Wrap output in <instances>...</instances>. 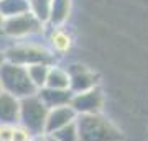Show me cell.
<instances>
[{"instance_id":"obj_1","label":"cell","mask_w":148,"mask_h":141,"mask_svg":"<svg viewBox=\"0 0 148 141\" xmlns=\"http://www.w3.org/2000/svg\"><path fill=\"white\" fill-rule=\"evenodd\" d=\"M76 126L79 141H123L120 128L102 113L77 115Z\"/></svg>"},{"instance_id":"obj_2","label":"cell","mask_w":148,"mask_h":141,"mask_svg":"<svg viewBox=\"0 0 148 141\" xmlns=\"http://www.w3.org/2000/svg\"><path fill=\"white\" fill-rule=\"evenodd\" d=\"M0 85L2 92H7L16 99H25L38 92L28 77L27 67L7 61L0 66Z\"/></svg>"},{"instance_id":"obj_3","label":"cell","mask_w":148,"mask_h":141,"mask_svg":"<svg viewBox=\"0 0 148 141\" xmlns=\"http://www.w3.org/2000/svg\"><path fill=\"white\" fill-rule=\"evenodd\" d=\"M5 61L18 66H32V64H54V52L40 43H21L3 51Z\"/></svg>"},{"instance_id":"obj_4","label":"cell","mask_w":148,"mask_h":141,"mask_svg":"<svg viewBox=\"0 0 148 141\" xmlns=\"http://www.w3.org/2000/svg\"><path fill=\"white\" fill-rule=\"evenodd\" d=\"M48 108L45 107L36 94L20 99V115H18V125L25 126L33 136L45 135V125H46Z\"/></svg>"},{"instance_id":"obj_5","label":"cell","mask_w":148,"mask_h":141,"mask_svg":"<svg viewBox=\"0 0 148 141\" xmlns=\"http://www.w3.org/2000/svg\"><path fill=\"white\" fill-rule=\"evenodd\" d=\"M41 31H43V25L30 12L5 18L3 23H2V30H0V33H3L5 36L10 38H27L38 35Z\"/></svg>"},{"instance_id":"obj_6","label":"cell","mask_w":148,"mask_h":141,"mask_svg":"<svg viewBox=\"0 0 148 141\" xmlns=\"http://www.w3.org/2000/svg\"><path fill=\"white\" fill-rule=\"evenodd\" d=\"M106 105V95L101 90V87L74 94L71 100V107L77 115H92V113H102Z\"/></svg>"},{"instance_id":"obj_7","label":"cell","mask_w":148,"mask_h":141,"mask_svg":"<svg viewBox=\"0 0 148 141\" xmlns=\"http://www.w3.org/2000/svg\"><path fill=\"white\" fill-rule=\"evenodd\" d=\"M68 72L69 90L73 94H81V92H87L94 87H99V76L86 66L73 64L71 67H68Z\"/></svg>"},{"instance_id":"obj_8","label":"cell","mask_w":148,"mask_h":141,"mask_svg":"<svg viewBox=\"0 0 148 141\" xmlns=\"http://www.w3.org/2000/svg\"><path fill=\"white\" fill-rule=\"evenodd\" d=\"M77 118V113L74 112L71 105H64V107H58V108L48 110L46 115V125H45V135H51L54 131H58L59 128L74 123Z\"/></svg>"},{"instance_id":"obj_9","label":"cell","mask_w":148,"mask_h":141,"mask_svg":"<svg viewBox=\"0 0 148 141\" xmlns=\"http://www.w3.org/2000/svg\"><path fill=\"white\" fill-rule=\"evenodd\" d=\"M20 115V99L0 92V125H16Z\"/></svg>"},{"instance_id":"obj_10","label":"cell","mask_w":148,"mask_h":141,"mask_svg":"<svg viewBox=\"0 0 148 141\" xmlns=\"http://www.w3.org/2000/svg\"><path fill=\"white\" fill-rule=\"evenodd\" d=\"M36 95L40 97L45 107L48 110L51 108H58V107H64V105H71L73 100V92L71 90H59V89H48L43 87L36 92Z\"/></svg>"},{"instance_id":"obj_11","label":"cell","mask_w":148,"mask_h":141,"mask_svg":"<svg viewBox=\"0 0 148 141\" xmlns=\"http://www.w3.org/2000/svg\"><path fill=\"white\" fill-rule=\"evenodd\" d=\"M71 10H73V0H51L48 25H51L53 28H61L69 20Z\"/></svg>"},{"instance_id":"obj_12","label":"cell","mask_w":148,"mask_h":141,"mask_svg":"<svg viewBox=\"0 0 148 141\" xmlns=\"http://www.w3.org/2000/svg\"><path fill=\"white\" fill-rule=\"evenodd\" d=\"M73 36L63 28H53L49 33V46L51 51L58 54H66L73 48Z\"/></svg>"},{"instance_id":"obj_13","label":"cell","mask_w":148,"mask_h":141,"mask_svg":"<svg viewBox=\"0 0 148 141\" xmlns=\"http://www.w3.org/2000/svg\"><path fill=\"white\" fill-rule=\"evenodd\" d=\"M45 87L48 89H59V90H69V72L68 69L51 64L48 71V77Z\"/></svg>"},{"instance_id":"obj_14","label":"cell","mask_w":148,"mask_h":141,"mask_svg":"<svg viewBox=\"0 0 148 141\" xmlns=\"http://www.w3.org/2000/svg\"><path fill=\"white\" fill-rule=\"evenodd\" d=\"M28 12L43 26L48 25L49 12H51V0H28Z\"/></svg>"},{"instance_id":"obj_15","label":"cell","mask_w":148,"mask_h":141,"mask_svg":"<svg viewBox=\"0 0 148 141\" xmlns=\"http://www.w3.org/2000/svg\"><path fill=\"white\" fill-rule=\"evenodd\" d=\"M28 12V0H0V13L5 18Z\"/></svg>"},{"instance_id":"obj_16","label":"cell","mask_w":148,"mask_h":141,"mask_svg":"<svg viewBox=\"0 0 148 141\" xmlns=\"http://www.w3.org/2000/svg\"><path fill=\"white\" fill-rule=\"evenodd\" d=\"M48 71H49V66L48 64H32V66H27L28 77H30V80H32V84L35 85L36 90L45 87L46 77H48Z\"/></svg>"},{"instance_id":"obj_17","label":"cell","mask_w":148,"mask_h":141,"mask_svg":"<svg viewBox=\"0 0 148 141\" xmlns=\"http://www.w3.org/2000/svg\"><path fill=\"white\" fill-rule=\"evenodd\" d=\"M51 136H54L58 141H79V133H77L76 121L63 126V128H59L58 131L51 133Z\"/></svg>"},{"instance_id":"obj_18","label":"cell","mask_w":148,"mask_h":141,"mask_svg":"<svg viewBox=\"0 0 148 141\" xmlns=\"http://www.w3.org/2000/svg\"><path fill=\"white\" fill-rule=\"evenodd\" d=\"M33 135L21 125H13V135H12V141H32Z\"/></svg>"},{"instance_id":"obj_19","label":"cell","mask_w":148,"mask_h":141,"mask_svg":"<svg viewBox=\"0 0 148 141\" xmlns=\"http://www.w3.org/2000/svg\"><path fill=\"white\" fill-rule=\"evenodd\" d=\"M13 125H0V141H12Z\"/></svg>"},{"instance_id":"obj_20","label":"cell","mask_w":148,"mask_h":141,"mask_svg":"<svg viewBox=\"0 0 148 141\" xmlns=\"http://www.w3.org/2000/svg\"><path fill=\"white\" fill-rule=\"evenodd\" d=\"M32 141H46V138H45V135H40V136H33Z\"/></svg>"},{"instance_id":"obj_21","label":"cell","mask_w":148,"mask_h":141,"mask_svg":"<svg viewBox=\"0 0 148 141\" xmlns=\"http://www.w3.org/2000/svg\"><path fill=\"white\" fill-rule=\"evenodd\" d=\"M3 63H5V54H3V51H2V49H0V66H2Z\"/></svg>"},{"instance_id":"obj_22","label":"cell","mask_w":148,"mask_h":141,"mask_svg":"<svg viewBox=\"0 0 148 141\" xmlns=\"http://www.w3.org/2000/svg\"><path fill=\"white\" fill-rule=\"evenodd\" d=\"M45 138H46V141H58L54 136H51V135H45Z\"/></svg>"},{"instance_id":"obj_23","label":"cell","mask_w":148,"mask_h":141,"mask_svg":"<svg viewBox=\"0 0 148 141\" xmlns=\"http://www.w3.org/2000/svg\"><path fill=\"white\" fill-rule=\"evenodd\" d=\"M2 23H3V16H2V13H0V30H2Z\"/></svg>"},{"instance_id":"obj_24","label":"cell","mask_w":148,"mask_h":141,"mask_svg":"<svg viewBox=\"0 0 148 141\" xmlns=\"http://www.w3.org/2000/svg\"><path fill=\"white\" fill-rule=\"evenodd\" d=\"M0 92H2V85H0Z\"/></svg>"}]
</instances>
